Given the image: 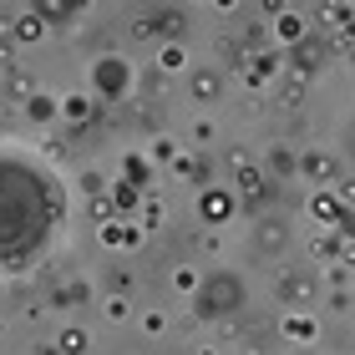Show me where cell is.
Wrapping results in <instances>:
<instances>
[{"label":"cell","instance_id":"cell-1","mask_svg":"<svg viewBox=\"0 0 355 355\" xmlns=\"http://www.w3.org/2000/svg\"><path fill=\"white\" fill-rule=\"evenodd\" d=\"M310 214H315V218H325V223H340V214H345V208H340V198H330V193H320V198L310 203Z\"/></svg>","mask_w":355,"mask_h":355},{"label":"cell","instance_id":"cell-2","mask_svg":"<svg viewBox=\"0 0 355 355\" xmlns=\"http://www.w3.org/2000/svg\"><path fill=\"white\" fill-rule=\"evenodd\" d=\"M304 173H310V178H320V183H325V178H335V163H330L325 153H315V157H304Z\"/></svg>","mask_w":355,"mask_h":355},{"label":"cell","instance_id":"cell-3","mask_svg":"<svg viewBox=\"0 0 355 355\" xmlns=\"http://www.w3.org/2000/svg\"><path fill=\"white\" fill-rule=\"evenodd\" d=\"M284 335H295V340H310V335H315V320H304V315H289V320H284Z\"/></svg>","mask_w":355,"mask_h":355},{"label":"cell","instance_id":"cell-4","mask_svg":"<svg viewBox=\"0 0 355 355\" xmlns=\"http://www.w3.org/2000/svg\"><path fill=\"white\" fill-rule=\"evenodd\" d=\"M61 350H67V355H82V350H87V335H82V330H67V335H61Z\"/></svg>","mask_w":355,"mask_h":355},{"label":"cell","instance_id":"cell-5","mask_svg":"<svg viewBox=\"0 0 355 355\" xmlns=\"http://www.w3.org/2000/svg\"><path fill=\"white\" fill-rule=\"evenodd\" d=\"M279 31H284V36H289V41H295V36H300V31H304V26H300V15H279Z\"/></svg>","mask_w":355,"mask_h":355},{"label":"cell","instance_id":"cell-6","mask_svg":"<svg viewBox=\"0 0 355 355\" xmlns=\"http://www.w3.org/2000/svg\"><path fill=\"white\" fill-rule=\"evenodd\" d=\"M67 117H87V96H67Z\"/></svg>","mask_w":355,"mask_h":355},{"label":"cell","instance_id":"cell-7","mask_svg":"<svg viewBox=\"0 0 355 355\" xmlns=\"http://www.w3.org/2000/svg\"><path fill=\"white\" fill-rule=\"evenodd\" d=\"M15 31H21V36L31 41V36H41V21H36V15H26V21H21V26H15Z\"/></svg>","mask_w":355,"mask_h":355},{"label":"cell","instance_id":"cell-8","mask_svg":"<svg viewBox=\"0 0 355 355\" xmlns=\"http://www.w3.org/2000/svg\"><path fill=\"white\" fill-rule=\"evenodd\" d=\"M340 234H350V239H355V208H345V214H340Z\"/></svg>","mask_w":355,"mask_h":355},{"label":"cell","instance_id":"cell-9","mask_svg":"<svg viewBox=\"0 0 355 355\" xmlns=\"http://www.w3.org/2000/svg\"><path fill=\"white\" fill-rule=\"evenodd\" d=\"M340 198H345V203H355V183H340Z\"/></svg>","mask_w":355,"mask_h":355},{"label":"cell","instance_id":"cell-10","mask_svg":"<svg viewBox=\"0 0 355 355\" xmlns=\"http://www.w3.org/2000/svg\"><path fill=\"white\" fill-rule=\"evenodd\" d=\"M345 259H350V264H355V249H350V254H345Z\"/></svg>","mask_w":355,"mask_h":355}]
</instances>
